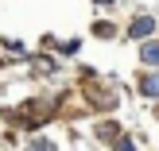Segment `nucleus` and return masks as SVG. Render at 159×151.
I'll list each match as a JSON object with an SVG mask.
<instances>
[{
  "label": "nucleus",
  "mask_w": 159,
  "mask_h": 151,
  "mask_svg": "<svg viewBox=\"0 0 159 151\" xmlns=\"http://www.w3.org/2000/svg\"><path fill=\"white\" fill-rule=\"evenodd\" d=\"M152 31H155V20H152V16H140V20H132L128 35L132 39H152Z\"/></svg>",
  "instance_id": "f257e3e1"
},
{
  "label": "nucleus",
  "mask_w": 159,
  "mask_h": 151,
  "mask_svg": "<svg viewBox=\"0 0 159 151\" xmlns=\"http://www.w3.org/2000/svg\"><path fill=\"white\" fill-rule=\"evenodd\" d=\"M140 58H144V66H159V43H144Z\"/></svg>",
  "instance_id": "f03ea898"
},
{
  "label": "nucleus",
  "mask_w": 159,
  "mask_h": 151,
  "mask_svg": "<svg viewBox=\"0 0 159 151\" xmlns=\"http://www.w3.org/2000/svg\"><path fill=\"white\" fill-rule=\"evenodd\" d=\"M144 93H148V97H159V74H148L144 78Z\"/></svg>",
  "instance_id": "7ed1b4c3"
},
{
  "label": "nucleus",
  "mask_w": 159,
  "mask_h": 151,
  "mask_svg": "<svg viewBox=\"0 0 159 151\" xmlns=\"http://www.w3.org/2000/svg\"><path fill=\"white\" fill-rule=\"evenodd\" d=\"M27 151H54V144H47V140H31Z\"/></svg>",
  "instance_id": "20e7f679"
},
{
  "label": "nucleus",
  "mask_w": 159,
  "mask_h": 151,
  "mask_svg": "<svg viewBox=\"0 0 159 151\" xmlns=\"http://www.w3.org/2000/svg\"><path fill=\"white\" fill-rule=\"evenodd\" d=\"M116 151H132V144H128V140H120V144H116Z\"/></svg>",
  "instance_id": "39448f33"
},
{
  "label": "nucleus",
  "mask_w": 159,
  "mask_h": 151,
  "mask_svg": "<svg viewBox=\"0 0 159 151\" xmlns=\"http://www.w3.org/2000/svg\"><path fill=\"white\" fill-rule=\"evenodd\" d=\"M97 4H113V0H97Z\"/></svg>",
  "instance_id": "423d86ee"
}]
</instances>
